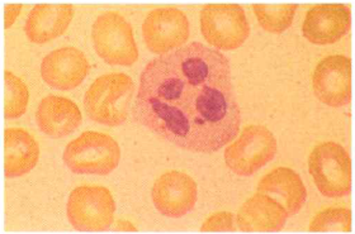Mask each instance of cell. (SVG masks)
Returning a JSON list of instances; mask_svg holds the SVG:
<instances>
[{
    "mask_svg": "<svg viewBox=\"0 0 355 234\" xmlns=\"http://www.w3.org/2000/svg\"><path fill=\"white\" fill-rule=\"evenodd\" d=\"M352 13L344 4H324L312 8L304 18V37L315 44H331L340 41L350 30Z\"/></svg>",
    "mask_w": 355,
    "mask_h": 234,
    "instance_id": "cell-13",
    "label": "cell"
},
{
    "mask_svg": "<svg viewBox=\"0 0 355 234\" xmlns=\"http://www.w3.org/2000/svg\"><path fill=\"white\" fill-rule=\"evenodd\" d=\"M352 231V212L347 208H330L318 213L310 224V232L349 233Z\"/></svg>",
    "mask_w": 355,
    "mask_h": 234,
    "instance_id": "cell-21",
    "label": "cell"
},
{
    "mask_svg": "<svg viewBox=\"0 0 355 234\" xmlns=\"http://www.w3.org/2000/svg\"><path fill=\"white\" fill-rule=\"evenodd\" d=\"M258 192L277 200L289 215L300 213L307 199L301 176L288 168H274L266 174L258 185Z\"/></svg>",
    "mask_w": 355,
    "mask_h": 234,
    "instance_id": "cell-16",
    "label": "cell"
},
{
    "mask_svg": "<svg viewBox=\"0 0 355 234\" xmlns=\"http://www.w3.org/2000/svg\"><path fill=\"white\" fill-rule=\"evenodd\" d=\"M62 157L74 174L105 176L119 166L121 148L111 136L87 131L67 145Z\"/></svg>",
    "mask_w": 355,
    "mask_h": 234,
    "instance_id": "cell-3",
    "label": "cell"
},
{
    "mask_svg": "<svg viewBox=\"0 0 355 234\" xmlns=\"http://www.w3.org/2000/svg\"><path fill=\"white\" fill-rule=\"evenodd\" d=\"M309 171L326 198L348 197L352 191V162L347 150L336 142H322L313 148Z\"/></svg>",
    "mask_w": 355,
    "mask_h": 234,
    "instance_id": "cell-4",
    "label": "cell"
},
{
    "mask_svg": "<svg viewBox=\"0 0 355 234\" xmlns=\"http://www.w3.org/2000/svg\"><path fill=\"white\" fill-rule=\"evenodd\" d=\"M6 118L18 119L27 111L30 91L26 82L10 71H6Z\"/></svg>",
    "mask_w": 355,
    "mask_h": 234,
    "instance_id": "cell-20",
    "label": "cell"
},
{
    "mask_svg": "<svg viewBox=\"0 0 355 234\" xmlns=\"http://www.w3.org/2000/svg\"><path fill=\"white\" fill-rule=\"evenodd\" d=\"M135 84L126 73H107L98 78L84 96V109L99 125L117 127L126 122Z\"/></svg>",
    "mask_w": 355,
    "mask_h": 234,
    "instance_id": "cell-2",
    "label": "cell"
},
{
    "mask_svg": "<svg viewBox=\"0 0 355 234\" xmlns=\"http://www.w3.org/2000/svg\"><path fill=\"white\" fill-rule=\"evenodd\" d=\"M96 55L113 66H132L139 59V48L132 27L117 12L99 15L92 28Z\"/></svg>",
    "mask_w": 355,
    "mask_h": 234,
    "instance_id": "cell-5",
    "label": "cell"
},
{
    "mask_svg": "<svg viewBox=\"0 0 355 234\" xmlns=\"http://www.w3.org/2000/svg\"><path fill=\"white\" fill-rule=\"evenodd\" d=\"M82 111L73 100L64 96L44 98L36 111L40 131L51 138H64L82 125Z\"/></svg>",
    "mask_w": 355,
    "mask_h": 234,
    "instance_id": "cell-15",
    "label": "cell"
},
{
    "mask_svg": "<svg viewBox=\"0 0 355 234\" xmlns=\"http://www.w3.org/2000/svg\"><path fill=\"white\" fill-rule=\"evenodd\" d=\"M89 61L75 47H61L50 52L41 64V76L47 85L56 90H73L82 84L89 73Z\"/></svg>",
    "mask_w": 355,
    "mask_h": 234,
    "instance_id": "cell-12",
    "label": "cell"
},
{
    "mask_svg": "<svg viewBox=\"0 0 355 234\" xmlns=\"http://www.w3.org/2000/svg\"><path fill=\"white\" fill-rule=\"evenodd\" d=\"M235 217L232 213L220 212L212 214L200 228V232H234Z\"/></svg>",
    "mask_w": 355,
    "mask_h": 234,
    "instance_id": "cell-22",
    "label": "cell"
},
{
    "mask_svg": "<svg viewBox=\"0 0 355 234\" xmlns=\"http://www.w3.org/2000/svg\"><path fill=\"white\" fill-rule=\"evenodd\" d=\"M6 177L27 175L37 165L40 146L37 141L22 128H8L4 133Z\"/></svg>",
    "mask_w": 355,
    "mask_h": 234,
    "instance_id": "cell-18",
    "label": "cell"
},
{
    "mask_svg": "<svg viewBox=\"0 0 355 234\" xmlns=\"http://www.w3.org/2000/svg\"><path fill=\"white\" fill-rule=\"evenodd\" d=\"M151 197L157 212L178 219L194 209L198 188L192 177L184 172L168 171L156 180Z\"/></svg>",
    "mask_w": 355,
    "mask_h": 234,
    "instance_id": "cell-10",
    "label": "cell"
},
{
    "mask_svg": "<svg viewBox=\"0 0 355 234\" xmlns=\"http://www.w3.org/2000/svg\"><path fill=\"white\" fill-rule=\"evenodd\" d=\"M191 35L188 17L178 8H157L142 24L144 42L156 55H165L183 47Z\"/></svg>",
    "mask_w": 355,
    "mask_h": 234,
    "instance_id": "cell-9",
    "label": "cell"
},
{
    "mask_svg": "<svg viewBox=\"0 0 355 234\" xmlns=\"http://www.w3.org/2000/svg\"><path fill=\"white\" fill-rule=\"evenodd\" d=\"M114 231L117 232H136L137 229L133 226L132 223L127 222V220H119V223L116 224Z\"/></svg>",
    "mask_w": 355,
    "mask_h": 234,
    "instance_id": "cell-24",
    "label": "cell"
},
{
    "mask_svg": "<svg viewBox=\"0 0 355 234\" xmlns=\"http://www.w3.org/2000/svg\"><path fill=\"white\" fill-rule=\"evenodd\" d=\"M318 100L331 108H341L352 100V62L347 56L335 55L318 62L312 76Z\"/></svg>",
    "mask_w": 355,
    "mask_h": 234,
    "instance_id": "cell-11",
    "label": "cell"
},
{
    "mask_svg": "<svg viewBox=\"0 0 355 234\" xmlns=\"http://www.w3.org/2000/svg\"><path fill=\"white\" fill-rule=\"evenodd\" d=\"M252 9L263 30L279 35L292 26L297 6H252Z\"/></svg>",
    "mask_w": 355,
    "mask_h": 234,
    "instance_id": "cell-19",
    "label": "cell"
},
{
    "mask_svg": "<svg viewBox=\"0 0 355 234\" xmlns=\"http://www.w3.org/2000/svg\"><path fill=\"white\" fill-rule=\"evenodd\" d=\"M114 213V199L104 186H79L71 191L67 200V219L79 232H104L110 229Z\"/></svg>",
    "mask_w": 355,
    "mask_h": 234,
    "instance_id": "cell-6",
    "label": "cell"
},
{
    "mask_svg": "<svg viewBox=\"0 0 355 234\" xmlns=\"http://www.w3.org/2000/svg\"><path fill=\"white\" fill-rule=\"evenodd\" d=\"M136 122L174 146L215 154L241 125L230 61L200 42L151 60L141 73Z\"/></svg>",
    "mask_w": 355,
    "mask_h": 234,
    "instance_id": "cell-1",
    "label": "cell"
},
{
    "mask_svg": "<svg viewBox=\"0 0 355 234\" xmlns=\"http://www.w3.org/2000/svg\"><path fill=\"white\" fill-rule=\"evenodd\" d=\"M74 17L71 6H37L24 24L26 36L32 44H44L64 35Z\"/></svg>",
    "mask_w": 355,
    "mask_h": 234,
    "instance_id": "cell-17",
    "label": "cell"
},
{
    "mask_svg": "<svg viewBox=\"0 0 355 234\" xmlns=\"http://www.w3.org/2000/svg\"><path fill=\"white\" fill-rule=\"evenodd\" d=\"M288 217L277 200L257 192L239 210L237 227L246 233H273L283 229Z\"/></svg>",
    "mask_w": 355,
    "mask_h": 234,
    "instance_id": "cell-14",
    "label": "cell"
},
{
    "mask_svg": "<svg viewBox=\"0 0 355 234\" xmlns=\"http://www.w3.org/2000/svg\"><path fill=\"white\" fill-rule=\"evenodd\" d=\"M277 151L273 133L263 125H249L225 150V162L234 174L248 177L272 161Z\"/></svg>",
    "mask_w": 355,
    "mask_h": 234,
    "instance_id": "cell-7",
    "label": "cell"
},
{
    "mask_svg": "<svg viewBox=\"0 0 355 234\" xmlns=\"http://www.w3.org/2000/svg\"><path fill=\"white\" fill-rule=\"evenodd\" d=\"M22 10V6L10 4L6 7V28H10Z\"/></svg>",
    "mask_w": 355,
    "mask_h": 234,
    "instance_id": "cell-23",
    "label": "cell"
},
{
    "mask_svg": "<svg viewBox=\"0 0 355 234\" xmlns=\"http://www.w3.org/2000/svg\"><path fill=\"white\" fill-rule=\"evenodd\" d=\"M200 32L217 51H234L250 36V27L240 6H206L200 12Z\"/></svg>",
    "mask_w": 355,
    "mask_h": 234,
    "instance_id": "cell-8",
    "label": "cell"
}]
</instances>
